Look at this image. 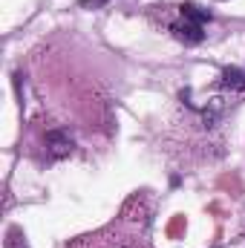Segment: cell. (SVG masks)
<instances>
[{
	"label": "cell",
	"instance_id": "6da1fadb",
	"mask_svg": "<svg viewBox=\"0 0 245 248\" xmlns=\"http://www.w3.org/2000/svg\"><path fill=\"white\" fill-rule=\"evenodd\" d=\"M69 248H150L144 237H138L136 231H130L127 225H110L101 228L95 234H87L81 240H75Z\"/></svg>",
	"mask_w": 245,
	"mask_h": 248
},
{
	"label": "cell",
	"instance_id": "7a4b0ae2",
	"mask_svg": "<svg viewBox=\"0 0 245 248\" xmlns=\"http://www.w3.org/2000/svg\"><path fill=\"white\" fill-rule=\"evenodd\" d=\"M170 32L182 41V44H202V38H205V32H202V26L199 23H190V20H176V23H170Z\"/></svg>",
	"mask_w": 245,
	"mask_h": 248
},
{
	"label": "cell",
	"instance_id": "3957f363",
	"mask_svg": "<svg viewBox=\"0 0 245 248\" xmlns=\"http://www.w3.org/2000/svg\"><path fill=\"white\" fill-rule=\"evenodd\" d=\"M179 12H182L184 20H190V23H199V26H202L205 20H211V12H208V9H199L196 3H182V6H179Z\"/></svg>",
	"mask_w": 245,
	"mask_h": 248
},
{
	"label": "cell",
	"instance_id": "277c9868",
	"mask_svg": "<svg viewBox=\"0 0 245 248\" xmlns=\"http://www.w3.org/2000/svg\"><path fill=\"white\" fill-rule=\"evenodd\" d=\"M222 84L231 87V90H240V87H245V72L237 69V66H228V69L222 72Z\"/></svg>",
	"mask_w": 245,
	"mask_h": 248
},
{
	"label": "cell",
	"instance_id": "5b68a950",
	"mask_svg": "<svg viewBox=\"0 0 245 248\" xmlns=\"http://www.w3.org/2000/svg\"><path fill=\"white\" fill-rule=\"evenodd\" d=\"M46 139H49V144H52V153H55V156H66V153H69V147H72V141H69L63 133H49Z\"/></svg>",
	"mask_w": 245,
	"mask_h": 248
},
{
	"label": "cell",
	"instance_id": "8992f818",
	"mask_svg": "<svg viewBox=\"0 0 245 248\" xmlns=\"http://www.w3.org/2000/svg\"><path fill=\"white\" fill-rule=\"evenodd\" d=\"M107 0H81V6L84 9H98V6H104Z\"/></svg>",
	"mask_w": 245,
	"mask_h": 248
}]
</instances>
